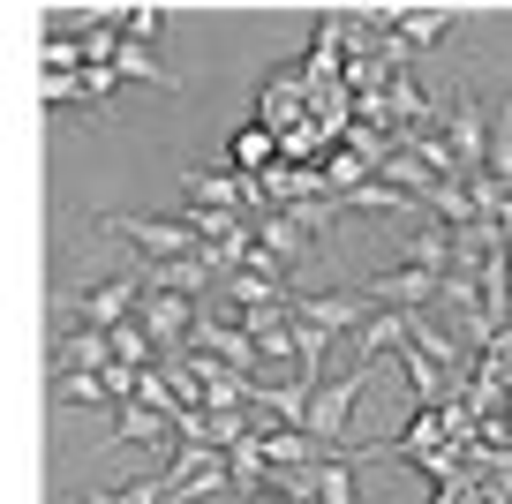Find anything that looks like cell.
<instances>
[{
	"label": "cell",
	"mask_w": 512,
	"mask_h": 504,
	"mask_svg": "<svg viewBox=\"0 0 512 504\" xmlns=\"http://www.w3.org/2000/svg\"><path fill=\"white\" fill-rule=\"evenodd\" d=\"M445 143H452V158H460V174H467V189H475L482 174H490V113H482V98L475 91H460V98H445Z\"/></svg>",
	"instance_id": "obj_1"
},
{
	"label": "cell",
	"mask_w": 512,
	"mask_h": 504,
	"mask_svg": "<svg viewBox=\"0 0 512 504\" xmlns=\"http://www.w3.org/2000/svg\"><path fill=\"white\" fill-rule=\"evenodd\" d=\"M369 377H377V362H362V354H354V369H347V377L317 384V399H309V422H302L309 437H324V444H347V414L362 407Z\"/></svg>",
	"instance_id": "obj_2"
},
{
	"label": "cell",
	"mask_w": 512,
	"mask_h": 504,
	"mask_svg": "<svg viewBox=\"0 0 512 504\" xmlns=\"http://www.w3.org/2000/svg\"><path fill=\"white\" fill-rule=\"evenodd\" d=\"M279 158H287V136H279L272 121H249V128L226 136V166H234V174H272Z\"/></svg>",
	"instance_id": "obj_3"
},
{
	"label": "cell",
	"mask_w": 512,
	"mask_h": 504,
	"mask_svg": "<svg viewBox=\"0 0 512 504\" xmlns=\"http://www.w3.org/2000/svg\"><path fill=\"white\" fill-rule=\"evenodd\" d=\"M106 68H113V76H128V83H151V91H181V76L159 61V53H144L136 38H128V46H113V61H106Z\"/></svg>",
	"instance_id": "obj_4"
},
{
	"label": "cell",
	"mask_w": 512,
	"mask_h": 504,
	"mask_svg": "<svg viewBox=\"0 0 512 504\" xmlns=\"http://www.w3.org/2000/svg\"><path fill=\"white\" fill-rule=\"evenodd\" d=\"M76 504H166V467L159 474H136V482H113V489L76 482Z\"/></svg>",
	"instance_id": "obj_5"
},
{
	"label": "cell",
	"mask_w": 512,
	"mask_h": 504,
	"mask_svg": "<svg viewBox=\"0 0 512 504\" xmlns=\"http://www.w3.org/2000/svg\"><path fill=\"white\" fill-rule=\"evenodd\" d=\"M392 38H400V46H437V38H445V16H407V23H392Z\"/></svg>",
	"instance_id": "obj_6"
},
{
	"label": "cell",
	"mask_w": 512,
	"mask_h": 504,
	"mask_svg": "<svg viewBox=\"0 0 512 504\" xmlns=\"http://www.w3.org/2000/svg\"><path fill=\"white\" fill-rule=\"evenodd\" d=\"M234 504H264V497H234Z\"/></svg>",
	"instance_id": "obj_7"
}]
</instances>
